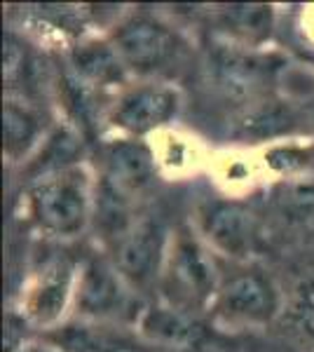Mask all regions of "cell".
Masks as SVG:
<instances>
[{"mask_svg":"<svg viewBox=\"0 0 314 352\" xmlns=\"http://www.w3.org/2000/svg\"><path fill=\"white\" fill-rule=\"evenodd\" d=\"M78 68L87 78H92V80H99V82L115 80L120 73L124 71V66H122V61H120V56L115 54V50H113V47H104V45H99V47L80 50Z\"/></svg>","mask_w":314,"mask_h":352,"instance_id":"obj_14","label":"cell"},{"mask_svg":"<svg viewBox=\"0 0 314 352\" xmlns=\"http://www.w3.org/2000/svg\"><path fill=\"white\" fill-rule=\"evenodd\" d=\"M31 219L40 230L56 237H73L92 219V192L80 169H61L45 176L28 190Z\"/></svg>","mask_w":314,"mask_h":352,"instance_id":"obj_2","label":"cell"},{"mask_svg":"<svg viewBox=\"0 0 314 352\" xmlns=\"http://www.w3.org/2000/svg\"><path fill=\"white\" fill-rule=\"evenodd\" d=\"M73 282V265L66 261H54L43 270L38 285L28 296V312L38 322H52L64 310Z\"/></svg>","mask_w":314,"mask_h":352,"instance_id":"obj_12","label":"cell"},{"mask_svg":"<svg viewBox=\"0 0 314 352\" xmlns=\"http://www.w3.org/2000/svg\"><path fill=\"white\" fill-rule=\"evenodd\" d=\"M136 322L150 343L167 345V348H195L202 340V327L195 322L192 312L179 310L174 305L141 310Z\"/></svg>","mask_w":314,"mask_h":352,"instance_id":"obj_11","label":"cell"},{"mask_svg":"<svg viewBox=\"0 0 314 352\" xmlns=\"http://www.w3.org/2000/svg\"><path fill=\"white\" fill-rule=\"evenodd\" d=\"M113 244V265L131 289L148 287L159 277L167 254V235L157 219H134Z\"/></svg>","mask_w":314,"mask_h":352,"instance_id":"obj_3","label":"cell"},{"mask_svg":"<svg viewBox=\"0 0 314 352\" xmlns=\"http://www.w3.org/2000/svg\"><path fill=\"white\" fill-rule=\"evenodd\" d=\"M113 50L122 61L124 71L148 76L164 68L179 52L176 36L164 24L146 14L131 16L117 26L113 36Z\"/></svg>","mask_w":314,"mask_h":352,"instance_id":"obj_4","label":"cell"},{"mask_svg":"<svg viewBox=\"0 0 314 352\" xmlns=\"http://www.w3.org/2000/svg\"><path fill=\"white\" fill-rule=\"evenodd\" d=\"M225 21L242 36H267L270 33V8L265 5H232L225 10Z\"/></svg>","mask_w":314,"mask_h":352,"instance_id":"obj_15","label":"cell"},{"mask_svg":"<svg viewBox=\"0 0 314 352\" xmlns=\"http://www.w3.org/2000/svg\"><path fill=\"white\" fill-rule=\"evenodd\" d=\"M153 179H155V160H153L150 148L141 141L124 139L106 151L104 181L124 197L148 188Z\"/></svg>","mask_w":314,"mask_h":352,"instance_id":"obj_10","label":"cell"},{"mask_svg":"<svg viewBox=\"0 0 314 352\" xmlns=\"http://www.w3.org/2000/svg\"><path fill=\"white\" fill-rule=\"evenodd\" d=\"M179 109V94L167 85H136L117 99L113 124L122 132L144 136L167 124Z\"/></svg>","mask_w":314,"mask_h":352,"instance_id":"obj_7","label":"cell"},{"mask_svg":"<svg viewBox=\"0 0 314 352\" xmlns=\"http://www.w3.org/2000/svg\"><path fill=\"white\" fill-rule=\"evenodd\" d=\"M214 310L230 324H265L277 312V292L260 272H239L221 285Z\"/></svg>","mask_w":314,"mask_h":352,"instance_id":"obj_5","label":"cell"},{"mask_svg":"<svg viewBox=\"0 0 314 352\" xmlns=\"http://www.w3.org/2000/svg\"><path fill=\"white\" fill-rule=\"evenodd\" d=\"M40 134L38 118L26 106L8 101L3 113V136H5V153L10 157H19L36 144Z\"/></svg>","mask_w":314,"mask_h":352,"instance_id":"obj_13","label":"cell"},{"mask_svg":"<svg viewBox=\"0 0 314 352\" xmlns=\"http://www.w3.org/2000/svg\"><path fill=\"white\" fill-rule=\"evenodd\" d=\"M159 285L167 305L192 312L209 303L214 305L223 282L214 254L197 237L181 230L167 244Z\"/></svg>","mask_w":314,"mask_h":352,"instance_id":"obj_1","label":"cell"},{"mask_svg":"<svg viewBox=\"0 0 314 352\" xmlns=\"http://www.w3.org/2000/svg\"><path fill=\"white\" fill-rule=\"evenodd\" d=\"M202 230L214 247L230 256H249L258 244L254 214L232 202H211L202 212Z\"/></svg>","mask_w":314,"mask_h":352,"instance_id":"obj_8","label":"cell"},{"mask_svg":"<svg viewBox=\"0 0 314 352\" xmlns=\"http://www.w3.org/2000/svg\"><path fill=\"white\" fill-rule=\"evenodd\" d=\"M10 352H59L54 345H19V348L10 350Z\"/></svg>","mask_w":314,"mask_h":352,"instance_id":"obj_16","label":"cell"},{"mask_svg":"<svg viewBox=\"0 0 314 352\" xmlns=\"http://www.w3.org/2000/svg\"><path fill=\"white\" fill-rule=\"evenodd\" d=\"M49 345L59 352H150L144 343L106 322H71L47 333Z\"/></svg>","mask_w":314,"mask_h":352,"instance_id":"obj_9","label":"cell"},{"mask_svg":"<svg viewBox=\"0 0 314 352\" xmlns=\"http://www.w3.org/2000/svg\"><path fill=\"white\" fill-rule=\"evenodd\" d=\"M78 308L87 320H117L129 312L131 287L113 263L92 258L82 265L78 277Z\"/></svg>","mask_w":314,"mask_h":352,"instance_id":"obj_6","label":"cell"}]
</instances>
